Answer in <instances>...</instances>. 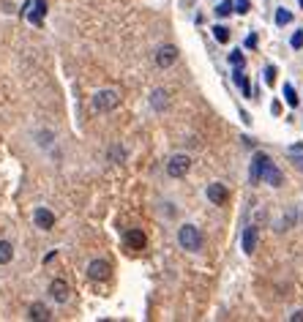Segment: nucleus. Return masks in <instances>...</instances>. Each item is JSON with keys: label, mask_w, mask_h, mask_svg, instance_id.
I'll use <instances>...</instances> for the list:
<instances>
[{"label": "nucleus", "mask_w": 303, "mask_h": 322, "mask_svg": "<svg viewBox=\"0 0 303 322\" xmlns=\"http://www.w3.org/2000/svg\"><path fill=\"white\" fill-rule=\"evenodd\" d=\"M178 243H180V249H186V251H199L202 249V232L194 224H183L178 230Z\"/></svg>", "instance_id": "f257e3e1"}, {"label": "nucleus", "mask_w": 303, "mask_h": 322, "mask_svg": "<svg viewBox=\"0 0 303 322\" xmlns=\"http://www.w3.org/2000/svg\"><path fill=\"white\" fill-rule=\"evenodd\" d=\"M118 93L112 90V88H104V90H98L96 96H93V110L96 112H112L118 106Z\"/></svg>", "instance_id": "f03ea898"}, {"label": "nucleus", "mask_w": 303, "mask_h": 322, "mask_svg": "<svg viewBox=\"0 0 303 322\" xmlns=\"http://www.w3.org/2000/svg\"><path fill=\"white\" fill-rule=\"evenodd\" d=\"M188 170H191V158L186 153H175V156L167 161V175L170 178H186Z\"/></svg>", "instance_id": "7ed1b4c3"}, {"label": "nucleus", "mask_w": 303, "mask_h": 322, "mask_svg": "<svg viewBox=\"0 0 303 322\" xmlns=\"http://www.w3.org/2000/svg\"><path fill=\"white\" fill-rule=\"evenodd\" d=\"M87 279L107 281L110 279V262H107V259H93V262H87Z\"/></svg>", "instance_id": "20e7f679"}, {"label": "nucleus", "mask_w": 303, "mask_h": 322, "mask_svg": "<svg viewBox=\"0 0 303 322\" xmlns=\"http://www.w3.org/2000/svg\"><path fill=\"white\" fill-rule=\"evenodd\" d=\"M260 180H265V183H271V186H281V183H284V175H281V170L273 164L271 158H268V161H265V167H262Z\"/></svg>", "instance_id": "39448f33"}, {"label": "nucleus", "mask_w": 303, "mask_h": 322, "mask_svg": "<svg viewBox=\"0 0 303 322\" xmlns=\"http://www.w3.org/2000/svg\"><path fill=\"white\" fill-rule=\"evenodd\" d=\"M175 60H178V49H175L172 44L161 46V49L156 52V66H159V69H170Z\"/></svg>", "instance_id": "423d86ee"}, {"label": "nucleus", "mask_w": 303, "mask_h": 322, "mask_svg": "<svg viewBox=\"0 0 303 322\" xmlns=\"http://www.w3.org/2000/svg\"><path fill=\"white\" fill-rule=\"evenodd\" d=\"M205 194H208V199H211L213 205H224L227 197H230V191H227L224 183H211V186L205 189Z\"/></svg>", "instance_id": "0eeeda50"}, {"label": "nucleus", "mask_w": 303, "mask_h": 322, "mask_svg": "<svg viewBox=\"0 0 303 322\" xmlns=\"http://www.w3.org/2000/svg\"><path fill=\"white\" fill-rule=\"evenodd\" d=\"M49 295H52V300H55V303H66V300H69V284H66L63 279H55L49 284Z\"/></svg>", "instance_id": "6e6552de"}, {"label": "nucleus", "mask_w": 303, "mask_h": 322, "mask_svg": "<svg viewBox=\"0 0 303 322\" xmlns=\"http://www.w3.org/2000/svg\"><path fill=\"white\" fill-rule=\"evenodd\" d=\"M145 243H147V238H145V232L142 230H129L126 232V246L134 251H142L145 249Z\"/></svg>", "instance_id": "1a4fd4ad"}, {"label": "nucleus", "mask_w": 303, "mask_h": 322, "mask_svg": "<svg viewBox=\"0 0 303 322\" xmlns=\"http://www.w3.org/2000/svg\"><path fill=\"white\" fill-rule=\"evenodd\" d=\"M33 221H36V227H41V230H52V227H55V216H52V210H46V207H38V210L33 213Z\"/></svg>", "instance_id": "9d476101"}, {"label": "nucleus", "mask_w": 303, "mask_h": 322, "mask_svg": "<svg viewBox=\"0 0 303 322\" xmlns=\"http://www.w3.org/2000/svg\"><path fill=\"white\" fill-rule=\"evenodd\" d=\"M265 161H268L265 153H254V158H251V172H248L251 183H260V175H262V167H265Z\"/></svg>", "instance_id": "9b49d317"}, {"label": "nucleus", "mask_w": 303, "mask_h": 322, "mask_svg": "<svg viewBox=\"0 0 303 322\" xmlns=\"http://www.w3.org/2000/svg\"><path fill=\"white\" fill-rule=\"evenodd\" d=\"M254 249H257V227H246L243 230V251L254 254Z\"/></svg>", "instance_id": "f8f14e48"}, {"label": "nucleus", "mask_w": 303, "mask_h": 322, "mask_svg": "<svg viewBox=\"0 0 303 322\" xmlns=\"http://www.w3.org/2000/svg\"><path fill=\"white\" fill-rule=\"evenodd\" d=\"M28 319H33V322L49 319V308H46L44 303H33V306L28 308Z\"/></svg>", "instance_id": "ddd939ff"}, {"label": "nucleus", "mask_w": 303, "mask_h": 322, "mask_svg": "<svg viewBox=\"0 0 303 322\" xmlns=\"http://www.w3.org/2000/svg\"><path fill=\"white\" fill-rule=\"evenodd\" d=\"M44 14H46L44 0H33V11L28 14V19H30L33 25H41V22H44Z\"/></svg>", "instance_id": "4468645a"}, {"label": "nucleus", "mask_w": 303, "mask_h": 322, "mask_svg": "<svg viewBox=\"0 0 303 322\" xmlns=\"http://www.w3.org/2000/svg\"><path fill=\"white\" fill-rule=\"evenodd\" d=\"M14 259V246L9 240H0V265H9Z\"/></svg>", "instance_id": "2eb2a0df"}, {"label": "nucleus", "mask_w": 303, "mask_h": 322, "mask_svg": "<svg viewBox=\"0 0 303 322\" xmlns=\"http://www.w3.org/2000/svg\"><path fill=\"white\" fill-rule=\"evenodd\" d=\"M150 104L156 106V110H164L167 106V90H153V96H150Z\"/></svg>", "instance_id": "dca6fc26"}, {"label": "nucleus", "mask_w": 303, "mask_h": 322, "mask_svg": "<svg viewBox=\"0 0 303 322\" xmlns=\"http://www.w3.org/2000/svg\"><path fill=\"white\" fill-rule=\"evenodd\" d=\"M235 82H238V88L243 90V96H246V98H251V85H248V79H246L240 71H235Z\"/></svg>", "instance_id": "f3484780"}, {"label": "nucleus", "mask_w": 303, "mask_h": 322, "mask_svg": "<svg viewBox=\"0 0 303 322\" xmlns=\"http://www.w3.org/2000/svg\"><path fill=\"white\" fill-rule=\"evenodd\" d=\"M213 38H216L219 44H227L230 41V30H227L224 25H216V28H213Z\"/></svg>", "instance_id": "a211bd4d"}, {"label": "nucleus", "mask_w": 303, "mask_h": 322, "mask_svg": "<svg viewBox=\"0 0 303 322\" xmlns=\"http://www.w3.org/2000/svg\"><path fill=\"white\" fill-rule=\"evenodd\" d=\"M235 9V3H230V0H221V3L216 6V17H230Z\"/></svg>", "instance_id": "6ab92c4d"}, {"label": "nucleus", "mask_w": 303, "mask_h": 322, "mask_svg": "<svg viewBox=\"0 0 303 322\" xmlns=\"http://www.w3.org/2000/svg\"><path fill=\"white\" fill-rule=\"evenodd\" d=\"M284 101H287L289 106H298V93H295L292 85H284Z\"/></svg>", "instance_id": "aec40b11"}, {"label": "nucleus", "mask_w": 303, "mask_h": 322, "mask_svg": "<svg viewBox=\"0 0 303 322\" xmlns=\"http://www.w3.org/2000/svg\"><path fill=\"white\" fill-rule=\"evenodd\" d=\"M287 22H292V11L279 9V11H276V25H287Z\"/></svg>", "instance_id": "412c9836"}, {"label": "nucleus", "mask_w": 303, "mask_h": 322, "mask_svg": "<svg viewBox=\"0 0 303 322\" xmlns=\"http://www.w3.org/2000/svg\"><path fill=\"white\" fill-rule=\"evenodd\" d=\"M289 44H292V49H300V46H303V30L292 33V38H289Z\"/></svg>", "instance_id": "4be33fe9"}, {"label": "nucleus", "mask_w": 303, "mask_h": 322, "mask_svg": "<svg viewBox=\"0 0 303 322\" xmlns=\"http://www.w3.org/2000/svg\"><path fill=\"white\" fill-rule=\"evenodd\" d=\"M248 9H251V3H248V0H235V11H238V14H246Z\"/></svg>", "instance_id": "5701e85b"}, {"label": "nucleus", "mask_w": 303, "mask_h": 322, "mask_svg": "<svg viewBox=\"0 0 303 322\" xmlns=\"http://www.w3.org/2000/svg\"><path fill=\"white\" fill-rule=\"evenodd\" d=\"M230 63L238 66V69H243V55H240V52H232V55H230Z\"/></svg>", "instance_id": "b1692460"}, {"label": "nucleus", "mask_w": 303, "mask_h": 322, "mask_svg": "<svg viewBox=\"0 0 303 322\" xmlns=\"http://www.w3.org/2000/svg\"><path fill=\"white\" fill-rule=\"evenodd\" d=\"M265 82H268V85L276 82V69H273V66H268V69H265Z\"/></svg>", "instance_id": "393cba45"}, {"label": "nucleus", "mask_w": 303, "mask_h": 322, "mask_svg": "<svg viewBox=\"0 0 303 322\" xmlns=\"http://www.w3.org/2000/svg\"><path fill=\"white\" fill-rule=\"evenodd\" d=\"M38 142H41V145H49V142H52V134H49V131H46V134H38Z\"/></svg>", "instance_id": "a878e982"}, {"label": "nucleus", "mask_w": 303, "mask_h": 322, "mask_svg": "<svg viewBox=\"0 0 303 322\" xmlns=\"http://www.w3.org/2000/svg\"><path fill=\"white\" fill-rule=\"evenodd\" d=\"M246 46H248V49H254V46H257V36H254V33L246 38Z\"/></svg>", "instance_id": "bb28decb"}, {"label": "nucleus", "mask_w": 303, "mask_h": 322, "mask_svg": "<svg viewBox=\"0 0 303 322\" xmlns=\"http://www.w3.org/2000/svg\"><path fill=\"white\" fill-rule=\"evenodd\" d=\"M289 319H292V322H303V308H300V311H295V314H289Z\"/></svg>", "instance_id": "cd10ccee"}, {"label": "nucleus", "mask_w": 303, "mask_h": 322, "mask_svg": "<svg viewBox=\"0 0 303 322\" xmlns=\"http://www.w3.org/2000/svg\"><path fill=\"white\" fill-rule=\"evenodd\" d=\"M295 167H298V170L303 172V156H295Z\"/></svg>", "instance_id": "c85d7f7f"}, {"label": "nucleus", "mask_w": 303, "mask_h": 322, "mask_svg": "<svg viewBox=\"0 0 303 322\" xmlns=\"http://www.w3.org/2000/svg\"><path fill=\"white\" fill-rule=\"evenodd\" d=\"M298 3H300V6H303V0H298Z\"/></svg>", "instance_id": "c756f323"}]
</instances>
